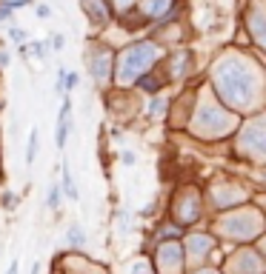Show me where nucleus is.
I'll use <instances>...</instances> for the list:
<instances>
[{
  "mask_svg": "<svg viewBox=\"0 0 266 274\" xmlns=\"http://www.w3.org/2000/svg\"><path fill=\"white\" fill-rule=\"evenodd\" d=\"M72 103L66 100L63 108H60V117H58V146L63 149L66 146V137H69V126H72Z\"/></svg>",
  "mask_w": 266,
  "mask_h": 274,
  "instance_id": "4",
  "label": "nucleus"
},
{
  "mask_svg": "<svg viewBox=\"0 0 266 274\" xmlns=\"http://www.w3.org/2000/svg\"><path fill=\"white\" fill-rule=\"evenodd\" d=\"M60 188H63L66 195L72 197V200H78V188H75L72 174H69V166H66V163H63V183H60Z\"/></svg>",
  "mask_w": 266,
  "mask_h": 274,
  "instance_id": "7",
  "label": "nucleus"
},
{
  "mask_svg": "<svg viewBox=\"0 0 266 274\" xmlns=\"http://www.w3.org/2000/svg\"><path fill=\"white\" fill-rule=\"evenodd\" d=\"M163 108H166L163 100H155V103H152V108H149V115L152 117H160V112H163Z\"/></svg>",
  "mask_w": 266,
  "mask_h": 274,
  "instance_id": "12",
  "label": "nucleus"
},
{
  "mask_svg": "<svg viewBox=\"0 0 266 274\" xmlns=\"http://www.w3.org/2000/svg\"><path fill=\"white\" fill-rule=\"evenodd\" d=\"M35 157H37V131L32 129V134H29V146H26V163H35Z\"/></svg>",
  "mask_w": 266,
  "mask_h": 274,
  "instance_id": "8",
  "label": "nucleus"
},
{
  "mask_svg": "<svg viewBox=\"0 0 266 274\" xmlns=\"http://www.w3.org/2000/svg\"><path fill=\"white\" fill-rule=\"evenodd\" d=\"M66 240H69V245H75V249H83V245H86V231H83V226H69Z\"/></svg>",
  "mask_w": 266,
  "mask_h": 274,
  "instance_id": "6",
  "label": "nucleus"
},
{
  "mask_svg": "<svg viewBox=\"0 0 266 274\" xmlns=\"http://www.w3.org/2000/svg\"><path fill=\"white\" fill-rule=\"evenodd\" d=\"M49 49H55V51L63 49V35H52L49 37Z\"/></svg>",
  "mask_w": 266,
  "mask_h": 274,
  "instance_id": "11",
  "label": "nucleus"
},
{
  "mask_svg": "<svg viewBox=\"0 0 266 274\" xmlns=\"http://www.w3.org/2000/svg\"><path fill=\"white\" fill-rule=\"evenodd\" d=\"M83 6H86V12L92 15V20H98V23H101V20H106V12H103V9H98V6L92 3V0H86Z\"/></svg>",
  "mask_w": 266,
  "mask_h": 274,
  "instance_id": "10",
  "label": "nucleus"
},
{
  "mask_svg": "<svg viewBox=\"0 0 266 274\" xmlns=\"http://www.w3.org/2000/svg\"><path fill=\"white\" fill-rule=\"evenodd\" d=\"M155 58H158V49L152 43H137V46H132V49H126L120 54V60H117V80H120V83L135 80Z\"/></svg>",
  "mask_w": 266,
  "mask_h": 274,
  "instance_id": "1",
  "label": "nucleus"
},
{
  "mask_svg": "<svg viewBox=\"0 0 266 274\" xmlns=\"http://www.w3.org/2000/svg\"><path fill=\"white\" fill-rule=\"evenodd\" d=\"M60 206V183H52L49 186V209H58Z\"/></svg>",
  "mask_w": 266,
  "mask_h": 274,
  "instance_id": "9",
  "label": "nucleus"
},
{
  "mask_svg": "<svg viewBox=\"0 0 266 274\" xmlns=\"http://www.w3.org/2000/svg\"><path fill=\"white\" fill-rule=\"evenodd\" d=\"M123 163H126V166H135V154H132V152H123Z\"/></svg>",
  "mask_w": 266,
  "mask_h": 274,
  "instance_id": "16",
  "label": "nucleus"
},
{
  "mask_svg": "<svg viewBox=\"0 0 266 274\" xmlns=\"http://www.w3.org/2000/svg\"><path fill=\"white\" fill-rule=\"evenodd\" d=\"M217 86L223 89V94H229V100H244L246 92H249V74L240 66L223 63L217 69Z\"/></svg>",
  "mask_w": 266,
  "mask_h": 274,
  "instance_id": "2",
  "label": "nucleus"
},
{
  "mask_svg": "<svg viewBox=\"0 0 266 274\" xmlns=\"http://www.w3.org/2000/svg\"><path fill=\"white\" fill-rule=\"evenodd\" d=\"M89 69H92L94 80H106L109 77V51H92L89 54Z\"/></svg>",
  "mask_w": 266,
  "mask_h": 274,
  "instance_id": "3",
  "label": "nucleus"
},
{
  "mask_svg": "<svg viewBox=\"0 0 266 274\" xmlns=\"http://www.w3.org/2000/svg\"><path fill=\"white\" fill-rule=\"evenodd\" d=\"M140 86H143V89H149V92H158V83H155L152 77H143V80H140Z\"/></svg>",
  "mask_w": 266,
  "mask_h": 274,
  "instance_id": "14",
  "label": "nucleus"
},
{
  "mask_svg": "<svg viewBox=\"0 0 266 274\" xmlns=\"http://www.w3.org/2000/svg\"><path fill=\"white\" fill-rule=\"evenodd\" d=\"M32 54H35V58H46V49H43V43H32Z\"/></svg>",
  "mask_w": 266,
  "mask_h": 274,
  "instance_id": "15",
  "label": "nucleus"
},
{
  "mask_svg": "<svg viewBox=\"0 0 266 274\" xmlns=\"http://www.w3.org/2000/svg\"><path fill=\"white\" fill-rule=\"evenodd\" d=\"M15 203H17V195H3V209H15Z\"/></svg>",
  "mask_w": 266,
  "mask_h": 274,
  "instance_id": "13",
  "label": "nucleus"
},
{
  "mask_svg": "<svg viewBox=\"0 0 266 274\" xmlns=\"http://www.w3.org/2000/svg\"><path fill=\"white\" fill-rule=\"evenodd\" d=\"M175 0H146L143 3V12L149 17H166L169 15V9H172Z\"/></svg>",
  "mask_w": 266,
  "mask_h": 274,
  "instance_id": "5",
  "label": "nucleus"
}]
</instances>
